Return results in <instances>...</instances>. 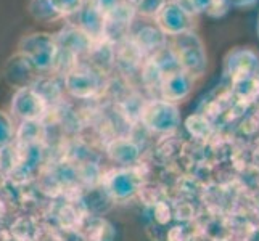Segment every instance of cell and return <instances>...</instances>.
<instances>
[{
    "label": "cell",
    "mask_w": 259,
    "mask_h": 241,
    "mask_svg": "<svg viewBox=\"0 0 259 241\" xmlns=\"http://www.w3.org/2000/svg\"><path fill=\"white\" fill-rule=\"evenodd\" d=\"M259 68V55L251 47H234L224 58V76L229 84L253 77Z\"/></svg>",
    "instance_id": "1"
},
{
    "label": "cell",
    "mask_w": 259,
    "mask_h": 241,
    "mask_svg": "<svg viewBox=\"0 0 259 241\" xmlns=\"http://www.w3.org/2000/svg\"><path fill=\"white\" fill-rule=\"evenodd\" d=\"M179 63L184 65V69L189 71L190 76H201L204 68H206V53L203 50L201 40L195 34L192 35L190 45L181 49Z\"/></svg>",
    "instance_id": "2"
},
{
    "label": "cell",
    "mask_w": 259,
    "mask_h": 241,
    "mask_svg": "<svg viewBox=\"0 0 259 241\" xmlns=\"http://www.w3.org/2000/svg\"><path fill=\"white\" fill-rule=\"evenodd\" d=\"M185 126H187V130L190 132V135L195 140L203 141V143H208L214 133V129H216V126H214L212 122H209L203 114L190 116V118L187 119Z\"/></svg>",
    "instance_id": "3"
},
{
    "label": "cell",
    "mask_w": 259,
    "mask_h": 241,
    "mask_svg": "<svg viewBox=\"0 0 259 241\" xmlns=\"http://www.w3.org/2000/svg\"><path fill=\"white\" fill-rule=\"evenodd\" d=\"M190 90V74H187L185 71H179L174 73V76L166 80L164 84V93L171 100H179V98L185 97Z\"/></svg>",
    "instance_id": "4"
},
{
    "label": "cell",
    "mask_w": 259,
    "mask_h": 241,
    "mask_svg": "<svg viewBox=\"0 0 259 241\" xmlns=\"http://www.w3.org/2000/svg\"><path fill=\"white\" fill-rule=\"evenodd\" d=\"M230 87H232V93H234L235 100L245 102V103H249V105H251L253 98L259 92L254 77H248V79H243V80H238V82H235V84H230Z\"/></svg>",
    "instance_id": "5"
},
{
    "label": "cell",
    "mask_w": 259,
    "mask_h": 241,
    "mask_svg": "<svg viewBox=\"0 0 259 241\" xmlns=\"http://www.w3.org/2000/svg\"><path fill=\"white\" fill-rule=\"evenodd\" d=\"M174 216L177 220L181 222H192L196 219V211H195V206L187 200H182V201H177L176 204V209H174Z\"/></svg>",
    "instance_id": "6"
},
{
    "label": "cell",
    "mask_w": 259,
    "mask_h": 241,
    "mask_svg": "<svg viewBox=\"0 0 259 241\" xmlns=\"http://www.w3.org/2000/svg\"><path fill=\"white\" fill-rule=\"evenodd\" d=\"M155 214H156V220L159 222L161 225L167 224L169 220H171V216H172V211H171V206L167 204V201H159L155 204Z\"/></svg>",
    "instance_id": "7"
},
{
    "label": "cell",
    "mask_w": 259,
    "mask_h": 241,
    "mask_svg": "<svg viewBox=\"0 0 259 241\" xmlns=\"http://www.w3.org/2000/svg\"><path fill=\"white\" fill-rule=\"evenodd\" d=\"M243 241H259V224L248 231V235L243 238Z\"/></svg>",
    "instance_id": "8"
},
{
    "label": "cell",
    "mask_w": 259,
    "mask_h": 241,
    "mask_svg": "<svg viewBox=\"0 0 259 241\" xmlns=\"http://www.w3.org/2000/svg\"><path fill=\"white\" fill-rule=\"evenodd\" d=\"M251 111L259 114V92L256 93V97L253 98V102H251Z\"/></svg>",
    "instance_id": "9"
},
{
    "label": "cell",
    "mask_w": 259,
    "mask_h": 241,
    "mask_svg": "<svg viewBox=\"0 0 259 241\" xmlns=\"http://www.w3.org/2000/svg\"><path fill=\"white\" fill-rule=\"evenodd\" d=\"M229 2H230V4H232V2H237V0H229Z\"/></svg>",
    "instance_id": "10"
}]
</instances>
